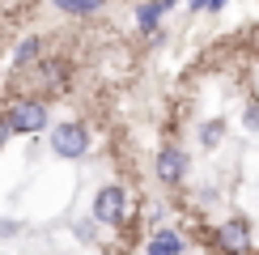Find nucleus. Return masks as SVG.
Segmentation results:
<instances>
[{"label":"nucleus","instance_id":"nucleus-1","mask_svg":"<svg viewBox=\"0 0 259 255\" xmlns=\"http://www.w3.org/2000/svg\"><path fill=\"white\" fill-rule=\"evenodd\" d=\"M5 128L9 132H42L47 128V106L34 102V98H17L5 115Z\"/></svg>","mask_w":259,"mask_h":255},{"label":"nucleus","instance_id":"nucleus-2","mask_svg":"<svg viewBox=\"0 0 259 255\" xmlns=\"http://www.w3.org/2000/svg\"><path fill=\"white\" fill-rule=\"evenodd\" d=\"M51 149H56L60 157H81L85 149H90V132H85L81 123H64L51 132Z\"/></svg>","mask_w":259,"mask_h":255},{"label":"nucleus","instance_id":"nucleus-3","mask_svg":"<svg viewBox=\"0 0 259 255\" xmlns=\"http://www.w3.org/2000/svg\"><path fill=\"white\" fill-rule=\"evenodd\" d=\"M94 212H98V221H106V226H119L127 217V191L123 187H102L98 200H94Z\"/></svg>","mask_w":259,"mask_h":255},{"label":"nucleus","instance_id":"nucleus-4","mask_svg":"<svg viewBox=\"0 0 259 255\" xmlns=\"http://www.w3.org/2000/svg\"><path fill=\"white\" fill-rule=\"evenodd\" d=\"M221 247L230 255H242L246 251V226H242V221H225V226H221Z\"/></svg>","mask_w":259,"mask_h":255},{"label":"nucleus","instance_id":"nucleus-5","mask_svg":"<svg viewBox=\"0 0 259 255\" xmlns=\"http://www.w3.org/2000/svg\"><path fill=\"white\" fill-rule=\"evenodd\" d=\"M157 175L166 179V183H175V179L183 175V153L179 149H161L157 153Z\"/></svg>","mask_w":259,"mask_h":255},{"label":"nucleus","instance_id":"nucleus-6","mask_svg":"<svg viewBox=\"0 0 259 255\" xmlns=\"http://www.w3.org/2000/svg\"><path fill=\"white\" fill-rule=\"evenodd\" d=\"M179 251H183V242L175 234H157V238L149 242V255H179Z\"/></svg>","mask_w":259,"mask_h":255},{"label":"nucleus","instance_id":"nucleus-7","mask_svg":"<svg viewBox=\"0 0 259 255\" xmlns=\"http://www.w3.org/2000/svg\"><path fill=\"white\" fill-rule=\"evenodd\" d=\"M166 9H170V0H157V5H145V9H140V26H145V30H153V26H157V17L166 13Z\"/></svg>","mask_w":259,"mask_h":255},{"label":"nucleus","instance_id":"nucleus-8","mask_svg":"<svg viewBox=\"0 0 259 255\" xmlns=\"http://www.w3.org/2000/svg\"><path fill=\"white\" fill-rule=\"evenodd\" d=\"M102 0H60V9H68V13H90V9H98Z\"/></svg>","mask_w":259,"mask_h":255},{"label":"nucleus","instance_id":"nucleus-9","mask_svg":"<svg viewBox=\"0 0 259 255\" xmlns=\"http://www.w3.org/2000/svg\"><path fill=\"white\" fill-rule=\"evenodd\" d=\"M34 56H38V42H34V38H26V42L17 47V56H13V60H17V64H30Z\"/></svg>","mask_w":259,"mask_h":255},{"label":"nucleus","instance_id":"nucleus-10","mask_svg":"<svg viewBox=\"0 0 259 255\" xmlns=\"http://www.w3.org/2000/svg\"><path fill=\"white\" fill-rule=\"evenodd\" d=\"M204 5H208V9H221V5H225V0H204Z\"/></svg>","mask_w":259,"mask_h":255},{"label":"nucleus","instance_id":"nucleus-11","mask_svg":"<svg viewBox=\"0 0 259 255\" xmlns=\"http://www.w3.org/2000/svg\"><path fill=\"white\" fill-rule=\"evenodd\" d=\"M5 136H9V128H5V119H0V141H5Z\"/></svg>","mask_w":259,"mask_h":255},{"label":"nucleus","instance_id":"nucleus-12","mask_svg":"<svg viewBox=\"0 0 259 255\" xmlns=\"http://www.w3.org/2000/svg\"><path fill=\"white\" fill-rule=\"evenodd\" d=\"M191 5H204V0H191Z\"/></svg>","mask_w":259,"mask_h":255}]
</instances>
